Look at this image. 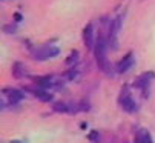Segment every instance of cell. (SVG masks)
<instances>
[{
	"label": "cell",
	"instance_id": "obj_17",
	"mask_svg": "<svg viewBox=\"0 0 155 143\" xmlns=\"http://www.w3.org/2000/svg\"><path fill=\"white\" fill-rule=\"evenodd\" d=\"M8 143H23V141H20V140H11V141H8Z\"/></svg>",
	"mask_w": 155,
	"mask_h": 143
},
{
	"label": "cell",
	"instance_id": "obj_4",
	"mask_svg": "<svg viewBox=\"0 0 155 143\" xmlns=\"http://www.w3.org/2000/svg\"><path fill=\"white\" fill-rule=\"evenodd\" d=\"M83 40H84V45L92 49L94 48V42H95V37H94V26L92 23H89L84 29H83Z\"/></svg>",
	"mask_w": 155,
	"mask_h": 143
},
{
	"label": "cell",
	"instance_id": "obj_5",
	"mask_svg": "<svg viewBox=\"0 0 155 143\" xmlns=\"http://www.w3.org/2000/svg\"><path fill=\"white\" fill-rule=\"evenodd\" d=\"M3 92L8 95V100H9V102H12V103L20 102L21 99H25L23 92H21L20 89H15V88H5V89H3Z\"/></svg>",
	"mask_w": 155,
	"mask_h": 143
},
{
	"label": "cell",
	"instance_id": "obj_11",
	"mask_svg": "<svg viewBox=\"0 0 155 143\" xmlns=\"http://www.w3.org/2000/svg\"><path fill=\"white\" fill-rule=\"evenodd\" d=\"M120 28V19L114 20L112 22V25H110V32H109V43L115 46V39H117V31Z\"/></svg>",
	"mask_w": 155,
	"mask_h": 143
},
{
	"label": "cell",
	"instance_id": "obj_13",
	"mask_svg": "<svg viewBox=\"0 0 155 143\" xmlns=\"http://www.w3.org/2000/svg\"><path fill=\"white\" fill-rule=\"evenodd\" d=\"M77 60H78V53L72 51V54L66 59V65H74V63H77Z\"/></svg>",
	"mask_w": 155,
	"mask_h": 143
},
{
	"label": "cell",
	"instance_id": "obj_3",
	"mask_svg": "<svg viewBox=\"0 0 155 143\" xmlns=\"http://www.w3.org/2000/svg\"><path fill=\"white\" fill-rule=\"evenodd\" d=\"M118 102H120V105H121V108L126 111V112H135L137 111V103H135V100L132 99V95L129 94V91H127V88H124L123 91H121V94H120V97H118Z\"/></svg>",
	"mask_w": 155,
	"mask_h": 143
},
{
	"label": "cell",
	"instance_id": "obj_10",
	"mask_svg": "<svg viewBox=\"0 0 155 143\" xmlns=\"http://www.w3.org/2000/svg\"><path fill=\"white\" fill-rule=\"evenodd\" d=\"M12 76L15 79H23L26 76V68L21 65V62H15L12 66Z\"/></svg>",
	"mask_w": 155,
	"mask_h": 143
},
{
	"label": "cell",
	"instance_id": "obj_2",
	"mask_svg": "<svg viewBox=\"0 0 155 143\" xmlns=\"http://www.w3.org/2000/svg\"><path fill=\"white\" fill-rule=\"evenodd\" d=\"M58 54H60V49L57 46H40V48H34L32 49V57L35 60L52 59V57H55Z\"/></svg>",
	"mask_w": 155,
	"mask_h": 143
},
{
	"label": "cell",
	"instance_id": "obj_9",
	"mask_svg": "<svg viewBox=\"0 0 155 143\" xmlns=\"http://www.w3.org/2000/svg\"><path fill=\"white\" fill-rule=\"evenodd\" d=\"M134 143H152V138H150L149 131H146V129H140V131L135 134V140H134Z\"/></svg>",
	"mask_w": 155,
	"mask_h": 143
},
{
	"label": "cell",
	"instance_id": "obj_14",
	"mask_svg": "<svg viewBox=\"0 0 155 143\" xmlns=\"http://www.w3.org/2000/svg\"><path fill=\"white\" fill-rule=\"evenodd\" d=\"M89 138H91L92 141H95V143H100V134H98L97 131H92V132L89 134Z\"/></svg>",
	"mask_w": 155,
	"mask_h": 143
},
{
	"label": "cell",
	"instance_id": "obj_15",
	"mask_svg": "<svg viewBox=\"0 0 155 143\" xmlns=\"http://www.w3.org/2000/svg\"><path fill=\"white\" fill-rule=\"evenodd\" d=\"M5 32H15V29H17V26L14 25V23H11V25H6L5 28Z\"/></svg>",
	"mask_w": 155,
	"mask_h": 143
},
{
	"label": "cell",
	"instance_id": "obj_1",
	"mask_svg": "<svg viewBox=\"0 0 155 143\" xmlns=\"http://www.w3.org/2000/svg\"><path fill=\"white\" fill-rule=\"evenodd\" d=\"M94 54H95V60H97V65L100 66V69L104 71V73H110V65L106 57V40L103 37L97 39L95 46H94Z\"/></svg>",
	"mask_w": 155,
	"mask_h": 143
},
{
	"label": "cell",
	"instance_id": "obj_16",
	"mask_svg": "<svg viewBox=\"0 0 155 143\" xmlns=\"http://www.w3.org/2000/svg\"><path fill=\"white\" fill-rule=\"evenodd\" d=\"M14 19H15L17 22H20V20H21V19H23V17H21V15H20L18 12H17V14H14Z\"/></svg>",
	"mask_w": 155,
	"mask_h": 143
},
{
	"label": "cell",
	"instance_id": "obj_12",
	"mask_svg": "<svg viewBox=\"0 0 155 143\" xmlns=\"http://www.w3.org/2000/svg\"><path fill=\"white\" fill-rule=\"evenodd\" d=\"M54 111L55 112H69V106L58 102V103H54Z\"/></svg>",
	"mask_w": 155,
	"mask_h": 143
},
{
	"label": "cell",
	"instance_id": "obj_8",
	"mask_svg": "<svg viewBox=\"0 0 155 143\" xmlns=\"http://www.w3.org/2000/svg\"><path fill=\"white\" fill-rule=\"evenodd\" d=\"M31 92L35 95V97H37L38 100H41V102H51V100H52V95H51V94H48V92H46V89L34 88V89H31Z\"/></svg>",
	"mask_w": 155,
	"mask_h": 143
},
{
	"label": "cell",
	"instance_id": "obj_7",
	"mask_svg": "<svg viewBox=\"0 0 155 143\" xmlns=\"http://www.w3.org/2000/svg\"><path fill=\"white\" fill-rule=\"evenodd\" d=\"M150 79H153V73H146V74H143L141 77L137 79V82H135V88H138V89H147Z\"/></svg>",
	"mask_w": 155,
	"mask_h": 143
},
{
	"label": "cell",
	"instance_id": "obj_6",
	"mask_svg": "<svg viewBox=\"0 0 155 143\" xmlns=\"http://www.w3.org/2000/svg\"><path fill=\"white\" fill-rule=\"evenodd\" d=\"M132 62H134V56H132V53H127V54L120 60V63H118V66H117V71H118L120 74L126 73V71L132 66Z\"/></svg>",
	"mask_w": 155,
	"mask_h": 143
}]
</instances>
